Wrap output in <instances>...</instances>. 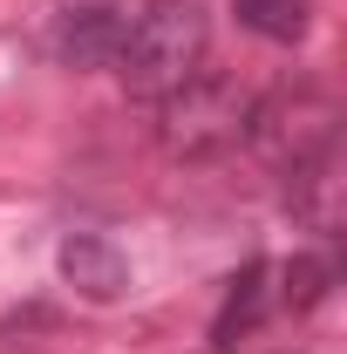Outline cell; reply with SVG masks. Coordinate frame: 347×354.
Here are the masks:
<instances>
[{"label":"cell","instance_id":"cell-1","mask_svg":"<svg viewBox=\"0 0 347 354\" xmlns=\"http://www.w3.org/2000/svg\"><path fill=\"white\" fill-rule=\"evenodd\" d=\"M205 48H212V28H205L198 0H150L143 14H130V35L116 48V75L130 95L164 102L171 88L205 75Z\"/></svg>","mask_w":347,"mask_h":354},{"label":"cell","instance_id":"cell-2","mask_svg":"<svg viewBox=\"0 0 347 354\" xmlns=\"http://www.w3.org/2000/svg\"><path fill=\"white\" fill-rule=\"evenodd\" d=\"M245 123H252V95L232 75H191L157 102V136L171 157H218L245 136Z\"/></svg>","mask_w":347,"mask_h":354},{"label":"cell","instance_id":"cell-3","mask_svg":"<svg viewBox=\"0 0 347 354\" xmlns=\"http://www.w3.org/2000/svg\"><path fill=\"white\" fill-rule=\"evenodd\" d=\"M130 35V14L123 7H109V0H82V7H68L62 21H55V55L68 62V68H116V48Z\"/></svg>","mask_w":347,"mask_h":354},{"label":"cell","instance_id":"cell-4","mask_svg":"<svg viewBox=\"0 0 347 354\" xmlns=\"http://www.w3.org/2000/svg\"><path fill=\"white\" fill-rule=\"evenodd\" d=\"M62 279L82 293V300H123L130 293V259L109 245V239H95V232H75V239H62Z\"/></svg>","mask_w":347,"mask_h":354},{"label":"cell","instance_id":"cell-5","mask_svg":"<svg viewBox=\"0 0 347 354\" xmlns=\"http://www.w3.org/2000/svg\"><path fill=\"white\" fill-rule=\"evenodd\" d=\"M265 279H272V266H265V259H252L238 279H232V293H225V313H218V327H212V341H218L225 354L245 348V341L265 327V307H272V286H265Z\"/></svg>","mask_w":347,"mask_h":354},{"label":"cell","instance_id":"cell-6","mask_svg":"<svg viewBox=\"0 0 347 354\" xmlns=\"http://www.w3.org/2000/svg\"><path fill=\"white\" fill-rule=\"evenodd\" d=\"M232 14H238V28H252L265 41H300L306 35V0H232Z\"/></svg>","mask_w":347,"mask_h":354},{"label":"cell","instance_id":"cell-7","mask_svg":"<svg viewBox=\"0 0 347 354\" xmlns=\"http://www.w3.org/2000/svg\"><path fill=\"white\" fill-rule=\"evenodd\" d=\"M279 307H293V313H306V307H320L327 300V279H334V266L327 259H313V252H293V259L279 266Z\"/></svg>","mask_w":347,"mask_h":354}]
</instances>
